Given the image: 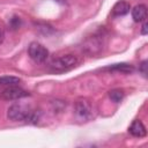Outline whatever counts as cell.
Masks as SVG:
<instances>
[{
  "mask_svg": "<svg viewBox=\"0 0 148 148\" xmlns=\"http://www.w3.org/2000/svg\"><path fill=\"white\" fill-rule=\"evenodd\" d=\"M7 118L13 121H25L29 124H37L40 119V112L32 109L25 103H14L7 110Z\"/></svg>",
  "mask_w": 148,
  "mask_h": 148,
  "instance_id": "1",
  "label": "cell"
},
{
  "mask_svg": "<svg viewBox=\"0 0 148 148\" xmlns=\"http://www.w3.org/2000/svg\"><path fill=\"white\" fill-rule=\"evenodd\" d=\"M79 64H80V60L76 56L64 54V56H60L58 58H54L50 62L49 69L52 73H64V72H68V71L75 68Z\"/></svg>",
  "mask_w": 148,
  "mask_h": 148,
  "instance_id": "2",
  "label": "cell"
},
{
  "mask_svg": "<svg viewBox=\"0 0 148 148\" xmlns=\"http://www.w3.org/2000/svg\"><path fill=\"white\" fill-rule=\"evenodd\" d=\"M104 44H105V37L104 35L102 34V31H97L95 34H92L90 37H88L84 43H83V46H82V50L90 54V56H94V54H98L102 52L103 47H104Z\"/></svg>",
  "mask_w": 148,
  "mask_h": 148,
  "instance_id": "3",
  "label": "cell"
},
{
  "mask_svg": "<svg viewBox=\"0 0 148 148\" xmlns=\"http://www.w3.org/2000/svg\"><path fill=\"white\" fill-rule=\"evenodd\" d=\"M74 113L79 120L88 121L94 117L92 104L87 98H79L74 104Z\"/></svg>",
  "mask_w": 148,
  "mask_h": 148,
  "instance_id": "4",
  "label": "cell"
},
{
  "mask_svg": "<svg viewBox=\"0 0 148 148\" xmlns=\"http://www.w3.org/2000/svg\"><path fill=\"white\" fill-rule=\"evenodd\" d=\"M28 54L35 62L42 64V62L46 61V59L49 57V51L44 45H42L37 42H32L28 46Z\"/></svg>",
  "mask_w": 148,
  "mask_h": 148,
  "instance_id": "5",
  "label": "cell"
},
{
  "mask_svg": "<svg viewBox=\"0 0 148 148\" xmlns=\"http://www.w3.org/2000/svg\"><path fill=\"white\" fill-rule=\"evenodd\" d=\"M29 96V92L22 88H20L18 86H10V87H6L2 92H1V97L6 101H16V99H21Z\"/></svg>",
  "mask_w": 148,
  "mask_h": 148,
  "instance_id": "6",
  "label": "cell"
},
{
  "mask_svg": "<svg viewBox=\"0 0 148 148\" xmlns=\"http://www.w3.org/2000/svg\"><path fill=\"white\" fill-rule=\"evenodd\" d=\"M128 132L131 133V135L135 136V138H143L146 136L147 134V131H146V126L143 125V123L139 119H135L133 120V123L131 124L130 128H128Z\"/></svg>",
  "mask_w": 148,
  "mask_h": 148,
  "instance_id": "7",
  "label": "cell"
},
{
  "mask_svg": "<svg viewBox=\"0 0 148 148\" xmlns=\"http://www.w3.org/2000/svg\"><path fill=\"white\" fill-rule=\"evenodd\" d=\"M131 9V6L127 1L120 0L118 2L114 3V6L112 7V15L113 16H124L126 15Z\"/></svg>",
  "mask_w": 148,
  "mask_h": 148,
  "instance_id": "8",
  "label": "cell"
},
{
  "mask_svg": "<svg viewBox=\"0 0 148 148\" xmlns=\"http://www.w3.org/2000/svg\"><path fill=\"white\" fill-rule=\"evenodd\" d=\"M147 17V7L146 5H136L132 9V18L134 22H143Z\"/></svg>",
  "mask_w": 148,
  "mask_h": 148,
  "instance_id": "9",
  "label": "cell"
},
{
  "mask_svg": "<svg viewBox=\"0 0 148 148\" xmlns=\"http://www.w3.org/2000/svg\"><path fill=\"white\" fill-rule=\"evenodd\" d=\"M108 69L113 71V72H118V73H124V74H130L134 72V67L130 64H125V62H120V64H114L110 67H108Z\"/></svg>",
  "mask_w": 148,
  "mask_h": 148,
  "instance_id": "10",
  "label": "cell"
},
{
  "mask_svg": "<svg viewBox=\"0 0 148 148\" xmlns=\"http://www.w3.org/2000/svg\"><path fill=\"white\" fill-rule=\"evenodd\" d=\"M21 82V79L12 75L0 76V87H10V86H17Z\"/></svg>",
  "mask_w": 148,
  "mask_h": 148,
  "instance_id": "11",
  "label": "cell"
},
{
  "mask_svg": "<svg viewBox=\"0 0 148 148\" xmlns=\"http://www.w3.org/2000/svg\"><path fill=\"white\" fill-rule=\"evenodd\" d=\"M125 96V92L123 89H112L109 91V97L112 102L114 103H119Z\"/></svg>",
  "mask_w": 148,
  "mask_h": 148,
  "instance_id": "12",
  "label": "cell"
},
{
  "mask_svg": "<svg viewBox=\"0 0 148 148\" xmlns=\"http://www.w3.org/2000/svg\"><path fill=\"white\" fill-rule=\"evenodd\" d=\"M20 24H21V20H20V17H17V16H13V17L10 18V21H9V27H10L12 29H17V28L20 27Z\"/></svg>",
  "mask_w": 148,
  "mask_h": 148,
  "instance_id": "13",
  "label": "cell"
},
{
  "mask_svg": "<svg viewBox=\"0 0 148 148\" xmlns=\"http://www.w3.org/2000/svg\"><path fill=\"white\" fill-rule=\"evenodd\" d=\"M147 66H148V65H147V61H146V60L142 61V62L140 64V66H139V71L141 72V74H142L145 77L147 76Z\"/></svg>",
  "mask_w": 148,
  "mask_h": 148,
  "instance_id": "14",
  "label": "cell"
},
{
  "mask_svg": "<svg viewBox=\"0 0 148 148\" xmlns=\"http://www.w3.org/2000/svg\"><path fill=\"white\" fill-rule=\"evenodd\" d=\"M141 34H142V35H147V34H148V23L146 22V20H145L143 23H142V27H141Z\"/></svg>",
  "mask_w": 148,
  "mask_h": 148,
  "instance_id": "15",
  "label": "cell"
},
{
  "mask_svg": "<svg viewBox=\"0 0 148 148\" xmlns=\"http://www.w3.org/2000/svg\"><path fill=\"white\" fill-rule=\"evenodd\" d=\"M3 39H5V31H3V29L0 27V44L3 42Z\"/></svg>",
  "mask_w": 148,
  "mask_h": 148,
  "instance_id": "16",
  "label": "cell"
}]
</instances>
